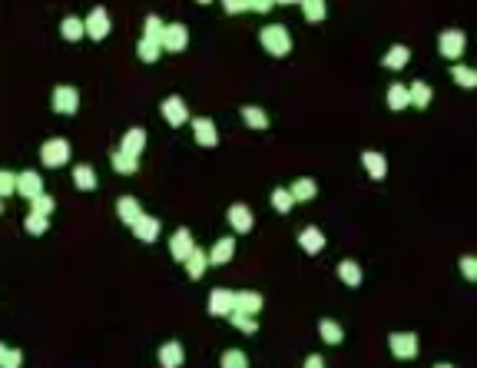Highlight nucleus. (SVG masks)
<instances>
[{
    "instance_id": "1",
    "label": "nucleus",
    "mask_w": 477,
    "mask_h": 368,
    "mask_svg": "<svg viewBox=\"0 0 477 368\" xmlns=\"http://www.w3.org/2000/svg\"><path fill=\"white\" fill-rule=\"evenodd\" d=\"M259 43H262V50L269 53V57H276V60L289 57V50H292L289 27L285 24H265L262 30H259Z\"/></svg>"
},
{
    "instance_id": "2",
    "label": "nucleus",
    "mask_w": 477,
    "mask_h": 368,
    "mask_svg": "<svg viewBox=\"0 0 477 368\" xmlns=\"http://www.w3.org/2000/svg\"><path fill=\"white\" fill-rule=\"evenodd\" d=\"M40 163L47 166V169H60V166L70 163V143L63 140V136H53L40 146Z\"/></svg>"
},
{
    "instance_id": "3",
    "label": "nucleus",
    "mask_w": 477,
    "mask_h": 368,
    "mask_svg": "<svg viewBox=\"0 0 477 368\" xmlns=\"http://www.w3.org/2000/svg\"><path fill=\"white\" fill-rule=\"evenodd\" d=\"M464 47H467V37L464 30H457V27H451V30H441L438 37V53L444 57V60H461L464 57Z\"/></svg>"
},
{
    "instance_id": "4",
    "label": "nucleus",
    "mask_w": 477,
    "mask_h": 368,
    "mask_svg": "<svg viewBox=\"0 0 477 368\" xmlns=\"http://www.w3.org/2000/svg\"><path fill=\"white\" fill-rule=\"evenodd\" d=\"M83 30H87L90 40H106L110 37V30H113V20H110V10L106 7H93V10L83 17Z\"/></svg>"
},
{
    "instance_id": "5",
    "label": "nucleus",
    "mask_w": 477,
    "mask_h": 368,
    "mask_svg": "<svg viewBox=\"0 0 477 368\" xmlns=\"http://www.w3.org/2000/svg\"><path fill=\"white\" fill-rule=\"evenodd\" d=\"M50 106H53V113H60V116H73L76 110H80V90L70 87V83H63V87H57L50 93Z\"/></svg>"
},
{
    "instance_id": "6",
    "label": "nucleus",
    "mask_w": 477,
    "mask_h": 368,
    "mask_svg": "<svg viewBox=\"0 0 477 368\" xmlns=\"http://www.w3.org/2000/svg\"><path fill=\"white\" fill-rule=\"evenodd\" d=\"M388 345H391V355L394 358H418V352H421V342H418L415 332H391L388 335Z\"/></svg>"
},
{
    "instance_id": "7",
    "label": "nucleus",
    "mask_w": 477,
    "mask_h": 368,
    "mask_svg": "<svg viewBox=\"0 0 477 368\" xmlns=\"http://www.w3.org/2000/svg\"><path fill=\"white\" fill-rule=\"evenodd\" d=\"M159 47L166 53H183L189 47V27L186 24H166L163 37H159Z\"/></svg>"
},
{
    "instance_id": "8",
    "label": "nucleus",
    "mask_w": 477,
    "mask_h": 368,
    "mask_svg": "<svg viewBox=\"0 0 477 368\" xmlns=\"http://www.w3.org/2000/svg\"><path fill=\"white\" fill-rule=\"evenodd\" d=\"M159 110H163V120L173 129H179V127H186V123H189V106H186V100H183V97H176V93H173V97H166Z\"/></svg>"
},
{
    "instance_id": "9",
    "label": "nucleus",
    "mask_w": 477,
    "mask_h": 368,
    "mask_svg": "<svg viewBox=\"0 0 477 368\" xmlns=\"http://www.w3.org/2000/svg\"><path fill=\"white\" fill-rule=\"evenodd\" d=\"M189 123H192V136H196L199 146H206V150H209V146H219V129H215V123L209 116H192Z\"/></svg>"
},
{
    "instance_id": "10",
    "label": "nucleus",
    "mask_w": 477,
    "mask_h": 368,
    "mask_svg": "<svg viewBox=\"0 0 477 368\" xmlns=\"http://www.w3.org/2000/svg\"><path fill=\"white\" fill-rule=\"evenodd\" d=\"M13 192H20L24 199H34L37 192H43V176H40L37 169L17 173V179H13Z\"/></svg>"
},
{
    "instance_id": "11",
    "label": "nucleus",
    "mask_w": 477,
    "mask_h": 368,
    "mask_svg": "<svg viewBox=\"0 0 477 368\" xmlns=\"http://www.w3.org/2000/svg\"><path fill=\"white\" fill-rule=\"evenodd\" d=\"M229 226H232V232H252V226H255V216H252V209L245 203H232L229 206Z\"/></svg>"
},
{
    "instance_id": "12",
    "label": "nucleus",
    "mask_w": 477,
    "mask_h": 368,
    "mask_svg": "<svg viewBox=\"0 0 477 368\" xmlns=\"http://www.w3.org/2000/svg\"><path fill=\"white\" fill-rule=\"evenodd\" d=\"M192 246H196V239H192V232H189L186 226L176 229V232L169 236V255H173L176 262H183V259L192 253Z\"/></svg>"
},
{
    "instance_id": "13",
    "label": "nucleus",
    "mask_w": 477,
    "mask_h": 368,
    "mask_svg": "<svg viewBox=\"0 0 477 368\" xmlns=\"http://www.w3.org/2000/svg\"><path fill=\"white\" fill-rule=\"evenodd\" d=\"M209 316H215V318H229V312H232V289H213L209 292Z\"/></svg>"
},
{
    "instance_id": "14",
    "label": "nucleus",
    "mask_w": 477,
    "mask_h": 368,
    "mask_svg": "<svg viewBox=\"0 0 477 368\" xmlns=\"http://www.w3.org/2000/svg\"><path fill=\"white\" fill-rule=\"evenodd\" d=\"M299 246H301V253L318 255L322 249H325V232H322L318 226H305L299 232Z\"/></svg>"
},
{
    "instance_id": "15",
    "label": "nucleus",
    "mask_w": 477,
    "mask_h": 368,
    "mask_svg": "<svg viewBox=\"0 0 477 368\" xmlns=\"http://www.w3.org/2000/svg\"><path fill=\"white\" fill-rule=\"evenodd\" d=\"M206 255H209V266H226V262H232V255H236V239H232V236L215 239V246Z\"/></svg>"
},
{
    "instance_id": "16",
    "label": "nucleus",
    "mask_w": 477,
    "mask_h": 368,
    "mask_svg": "<svg viewBox=\"0 0 477 368\" xmlns=\"http://www.w3.org/2000/svg\"><path fill=\"white\" fill-rule=\"evenodd\" d=\"M129 229H133L136 242H146V246H150V242H156V236H159V219H156V216H146V213H143V216H139Z\"/></svg>"
},
{
    "instance_id": "17",
    "label": "nucleus",
    "mask_w": 477,
    "mask_h": 368,
    "mask_svg": "<svg viewBox=\"0 0 477 368\" xmlns=\"http://www.w3.org/2000/svg\"><path fill=\"white\" fill-rule=\"evenodd\" d=\"M262 305H265V299L255 292V289H242V292H232V309H239V312H249V316H255Z\"/></svg>"
},
{
    "instance_id": "18",
    "label": "nucleus",
    "mask_w": 477,
    "mask_h": 368,
    "mask_svg": "<svg viewBox=\"0 0 477 368\" xmlns=\"http://www.w3.org/2000/svg\"><path fill=\"white\" fill-rule=\"evenodd\" d=\"M362 163H364V173H368L371 179H385V176H388V160H385V153L364 150L362 153Z\"/></svg>"
},
{
    "instance_id": "19",
    "label": "nucleus",
    "mask_w": 477,
    "mask_h": 368,
    "mask_svg": "<svg viewBox=\"0 0 477 368\" xmlns=\"http://www.w3.org/2000/svg\"><path fill=\"white\" fill-rule=\"evenodd\" d=\"M183 266H186L189 279H202V276H206V269H209V255L202 253L199 246H192V253L183 259Z\"/></svg>"
},
{
    "instance_id": "20",
    "label": "nucleus",
    "mask_w": 477,
    "mask_h": 368,
    "mask_svg": "<svg viewBox=\"0 0 477 368\" xmlns=\"http://www.w3.org/2000/svg\"><path fill=\"white\" fill-rule=\"evenodd\" d=\"M116 216L123 219L126 226H133V222L143 216V203H139L136 196H120V199H116Z\"/></svg>"
},
{
    "instance_id": "21",
    "label": "nucleus",
    "mask_w": 477,
    "mask_h": 368,
    "mask_svg": "<svg viewBox=\"0 0 477 368\" xmlns=\"http://www.w3.org/2000/svg\"><path fill=\"white\" fill-rule=\"evenodd\" d=\"M408 64H411V50H408L404 43L388 47V53L381 57V66H385V70H404Z\"/></svg>"
},
{
    "instance_id": "22",
    "label": "nucleus",
    "mask_w": 477,
    "mask_h": 368,
    "mask_svg": "<svg viewBox=\"0 0 477 368\" xmlns=\"http://www.w3.org/2000/svg\"><path fill=\"white\" fill-rule=\"evenodd\" d=\"M408 100H411L415 110H427L431 100H434V90L427 87L425 80H415V83H408Z\"/></svg>"
},
{
    "instance_id": "23",
    "label": "nucleus",
    "mask_w": 477,
    "mask_h": 368,
    "mask_svg": "<svg viewBox=\"0 0 477 368\" xmlns=\"http://www.w3.org/2000/svg\"><path fill=\"white\" fill-rule=\"evenodd\" d=\"M110 166H113L120 176H133V173H139V156L116 150V153H110Z\"/></svg>"
},
{
    "instance_id": "24",
    "label": "nucleus",
    "mask_w": 477,
    "mask_h": 368,
    "mask_svg": "<svg viewBox=\"0 0 477 368\" xmlns=\"http://www.w3.org/2000/svg\"><path fill=\"white\" fill-rule=\"evenodd\" d=\"M120 150L123 153H133V156H143L146 150V129L143 127H133L123 133V143H120Z\"/></svg>"
},
{
    "instance_id": "25",
    "label": "nucleus",
    "mask_w": 477,
    "mask_h": 368,
    "mask_svg": "<svg viewBox=\"0 0 477 368\" xmlns=\"http://www.w3.org/2000/svg\"><path fill=\"white\" fill-rule=\"evenodd\" d=\"M289 192H292V199L295 203H308V199H315L318 196V183H315L312 176H301V179H295L289 186Z\"/></svg>"
},
{
    "instance_id": "26",
    "label": "nucleus",
    "mask_w": 477,
    "mask_h": 368,
    "mask_svg": "<svg viewBox=\"0 0 477 368\" xmlns=\"http://www.w3.org/2000/svg\"><path fill=\"white\" fill-rule=\"evenodd\" d=\"M339 279L348 285V289H358L362 285V279H364V272H362V266L355 262V259H341L339 262Z\"/></svg>"
},
{
    "instance_id": "27",
    "label": "nucleus",
    "mask_w": 477,
    "mask_h": 368,
    "mask_svg": "<svg viewBox=\"0 0 477 368\" xmlns=\"http://www.w3.org/2000/svg\"><path fill=\"white\" fill-rule=\"evenodd\" d=\"M73 186L76 190H83V192H93L97 190V169H93L90 163L73 166Z\"/></svg>"
},
{
    "instance_id": "28",
    "label": "nucleus",
    "mask_w": 477,
    "mask_h": 368,
    "mask_svg": "<svg viewBox=\"0 0 477 368\" xmlns=\"http://www.w3.org/2000/svg\"><path fill=\"white\" fill-rule=\"evenodd\" d=\"M183 362H186L183 345H179V342H163V348H159V365H163V368H179Z\"/></svg>"
},
{
    "instance_id": "29",
    "label": "nucleus",
    "mask_w": 477,
    "mask_h": 368,
    "mask_svg": "<svg viewBox=\"0 0 477 368\" xmlns=\"http://www.w3.org/2000/svg\"><path fill=\"white\" fill-rule=\"evenodd\" d=\"M60 37L66 43H76V40L87 37V30H83V17H63L60 20Z\"/></svg>"
},
{
    "instance_id": "30",
    "label": "nucleus",
    "mask_w": 477,
    "mask_h": 368,
    "mask_svg": "<svg viewBox=\"0 0 477 368\" xmlns=\"http://www.w3.org/2000/svg\"><path fill=\"white\" fill-rule=\"evenodd\" d=\"M242 123L249 129H269V113H265L262 106H242Z\"/></svg>"
},
{
    "instance_id": "31",
    "label": "nucleus",
    "mask_w": 477,
    "mask_h": 368,
    "mask_svg": "<svg viewBox=\"0 0 477 368\" xmlns=\"http://www.w3.org/2000/svg\"><path fill=\"white\" fill-rule=\"evenodd\" d=\"M136 53H139V60H143V64H156V60L163 57V47H159V40H152V37H139Z\"/></svg>"
},
{
    "instance_id": "32",
    "label": "nucleus",
    "mask_w": 477,
    "mask_h": 368,
    "mask_svg": "<svg viewBox=\"0 0 477 368\" xmlns=\"http://www.w3.org/2000/svg\"><path fill=\"white\" fill-rule=\"evenodd\" d=\"M299 7H301V13H305L308 24H322V20L328 17L325 0H299Z\"/></svg>"
},
{
    "instance_id": "33",
    "label": "nucleus",
    "mask_w": 477,
    "mask_h": 368,
    "mask_svg": "<svg viewBox=\"0 0 477 368\" xmlns=\"http://www.w3.org/2000/svg\"><path fill=\"white\" fill-rule=\"evenodd\" d=\"M451 80L457 83V87H464V90H474L477 87L474 66H464V64H457V60L451 64Z\"/></svg>"
},
{
    "instance_id": "34",
    "label": "nucleus",
    "mask_w": 477,
    "mask_h": 368,
    "mask_svg": "<svg viewBox=\"0 0 477 368\" xmlns=\"http://www.w3.org/2000/svg\"><path fill=\"white\" fill-rule=\"evenodd\" d=\"M408 106H411V100H408V87H404V83H391L388 87V110L401 113V110H408Z\"/></svg>"
},
{
    "instance_id": "35",
    "label": "nucleus",
    "mask_w": 477,
    "mask_h": 368,
    "mask_svg": "<svg viewBox=\"0 0 477 368\" xmlns=\"http://www.w3.org/2000/svg\"><path fill=\"white\" fill-rule=\"evenodd\" d=\"M318 335H322V342H328V345H339L341 339H345V332H341V325L335 318H322V322H318Z\"/></svg>"
},
{
    "instance_id": "36",
    "label": "nucleus",
    "mask_w": 477,
    "mask_h": 368,
    "mask_svg": "<svg viewBox=\"0 0 477 368\" xmlns=\"http://www.w3.org/2000/svg\"><path fill=\"white\" fill-rule=\"evenodd\" d=\"M229 322H232L239 332H245V335H255V332H259L255 316H249V312H239V309H232V312H229Z\"/></svg>"
},
{
    "instance_id": "37",
    "label": "nucleus",
    "mask_w": 477,
    "mask_h": 368,
    "mask_svg": "<svg viewBox=\"0 0 477 368\" xmlns=\"http://www.w3.org/2000/svg\"><path fill=\"white\" fill-rule=\"evenodd\" d=\"M24 229L30 232V236H43V232L50 229V216H40V213H27Z\"/></svg>"
},
{
    "instance_id": "38",
    "label": "nucleus",
    "mask_w": 477,
    "mask_h": 368,
    "mask_svg": "<svg viewBox=\"0 0 477 368\" xmlns=\"http://www.w3.org/2000/svg\"><path fill=\"white\" fill-rule=\"evenodd\" d=\"M53 209H57V199L47 196V192H37L34 199H30V213H40V216H53Z\"/></svg>"
},
{
    "instance_id": "39",
    "label": "nucleus",
    "mask_w": 477,
    "mask_h": 368,
    "mask_svg": "<svg viewBox=\"0 0 477 368\" xmlns=\"http://www.w3.org/2000/svg\"><path fill=\"white\" fill-rule=\"evenodd\" d=\"M20 365H24L20 348H10V345L0 342V368H20Z\"/></svg>"
},
{
    "instance_id": "40",
    "label": "nucleus",
    "mask_w": 477,
    "mask_h": 368,
    "mask_svg": "<svg viewBox=\"0 0 477 368\" xmlns=\"http://www.w3.org/2000/svg\"><path fill=\"white\" fill-rule=\"evenodd\" d=\"M249 365V355L242 352V348H229L222 352V368H245Z\"/></svg>"
},
{
    "instance_id": "41",
    "label": "nucleus",
    "mask_w": 477,
    "mask_h": 368,
    "mask_svg": "<svg viewBox=\"0 0 477 368\" xmlns=\"http://www.w3.org/2000/svg\"><path fill=\"white\" fill-rule=\"evenodd\" d=\"M272 206H276V213H292L295 199H292L289 190H272Z\"/></svg>"
},
{
    "instance_id": "42",
    "label": "nucleus",
    "mask_w": 477,
    "mask_h": 368,
    "mask_svg": "<svg viewBox=\"0 0 477 368\" xmlns=\"http://www.w3.org/2000/svg\"><path fill=\"white\" fill-rule=\"evenodd\" d=\"M163 17H156V13H150V17H146V24H143V30H146V34H143V37H152V40H159L163 37Z\"/></svg>"
},
{
    "instance_id": "43",
    "label": "nucleus",
    "mask_w": 477,
    "mask_h": 368,
    "mask_svg": "<svg viewBox=\"0 0 477 368\" xmlns=\"http://www.w3.org/2000/svg\"><path fill=\"white\" fill-rule=\"evenodd\" d=\"M222 10L229 17H239V13H249V0H222Z\"/></svg>"
},
{
    "instance_id": "44",
    "label": "nucleus",
    "mask_w": 477,
    "mask_h": 368,
    "mask_svg": "<svg viewBox=\"0 0 477 368\" xmlns=\"http://www.w3.org/2000/svg\"><path fill=\"white\" fill-rule=\"evenodd\" d=\"M13 179H17V173H7V169H0V199L13 196Z\"/></svg>"
},
{
    "instance_id": "45",
    "label": "nucleus",
    "mask_w": 477,
    "mask_h": 368,
    "mask_svg": "<svg viewBox=\"0 0 477 368\" xmlns=\"http://www.w3.org/2000/svg\"><path fill=\"white\" fill-rule=\"evenodd\" d=\"M477 262H474V255H464V259H461V272H464V279L467 282H474L477 279Z\"/></svg>"
},
{
    "instance_id": "46",
    "label": "nucleus",
    "mask_w": 477,
    "mask_h": 368,
    "mask_svg": "<svg viewBox=\"0 0 477 368\" xmlns=\"http://www.w3.org/2000/svg\"><path fill=\"white\" fill-rule=\"evenodd\" d=\"M276 7V0H249V13H269Z\"/></svg>"
},
{
    "instance_id": "47",
    "label": "nucleus",
    "mask_w": 477,
    "mask_h": 368,
    "mask_svg": "<svg viewBox=\"0 0 477 368\" xmlns=\"http://www.w3.org/2000/svg\"><path fill=\"white\" fill-rule=\"evenodd\" d=\"M305 365H308V368H322V365H325V358H322V355H308V358H305Z\"/></svg>"
},
{
    "instance_id": "48",
    "label": "nucleus",
    "mask_w": 477,
    "mask_h": 368,
    "mask_svg": "<svg viewBox=\"0 0 477 368\" xmlns=\"http://www.w3.org/2000/svg\"><path fill=\"white\" fill-rule=\"evenodd\" d=\"M282 3H299V0H276V7H282Z\"/></svg>"
},
{
    "instance_id": "49",
    "label": "nucleus",
    "mask_w": 477,
    "mask_h": 368,
    "mask_svg": "<svg viewBox=\"0 0 477 368\" xmlns=\"http://www.w3.org/2000/svg\"><path fill=\"white\" fill-rule=\"evenodd\" d=\"M196 3H202V7H206V3H215V0H196Z\"/></svg>"
},
{
    "instance_id": "50",
    "label": "nucleus",
    "mask_w": 477,
    "mask_h": 368,
    "mask_svg": "<svg viewBox=\"0 0 477 368\" xmlns=\"http://www.w3.org/2000/svg\"><path fill=\"white\" fill-rule=\"evenodd\" d=\"M0 213H3V199H0Z\"/></svg>"
}]
</instances>
